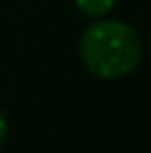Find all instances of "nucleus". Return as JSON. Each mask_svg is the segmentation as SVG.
<instances>
[{"label":"nucleus","instance_id":"obj_1","mask_svg":"<svg viewBox=\"0 0 151 153\" xmlns=\"http://www.w3.org/2000/svg\"><path fill=\"white\" fill-rule=\"evenodd\" d=\"M80 58L93 76L118 80L129 76L142 58L138 31L120 20H98L80 38Z\"/></svg>","mask_w":151,"mask_h":153},{"label":"nucleus","instance_id":"obj_2","mask_svg":"<svg viewBox=\"0 0 151 153\" xmlns=\"http://www.w3.org/2000/svg\"><path fill=\"white\" fill-rule=\"evenodd\" d=\"M76 7L80 9L85 16H91V18H102L113 9L116 0H74Z\"/></svg>","mask_w":151,"mask_h":153},{"label":"nucleus","instance_id":"obj_3","mask_svg":"<svg viewBox=\"0 0 151 153\" xmlns=\"http://www.w3.org/2000/svg\"><path fill=\"white\" fill-rule=\"evenodd\" d=\"M7 131H9V122H7V118H4V113H0V144L7 138Z\"/></svg>","mask_w":151,"mask_h":153}]
</instances>
